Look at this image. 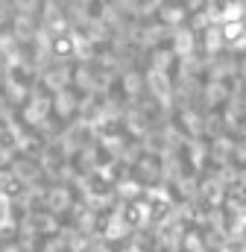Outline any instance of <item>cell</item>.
Listing matches in <instances>:
<instances>
[{"label":"cell","instance_id":"1","mask_svg":"<svg viewBox=\"0 0 246 252\" xmlns=\"http://www.w3.org/2000/svg\"><path fill=\"white\" fill-rule=\"evenodd\" d=\"M50 50H53V56H70L73 50H76V38L70 35V32H59V35H53V41H50Z\"/></svg>","mask_w":246,"mask_h":252}]
</instances>
